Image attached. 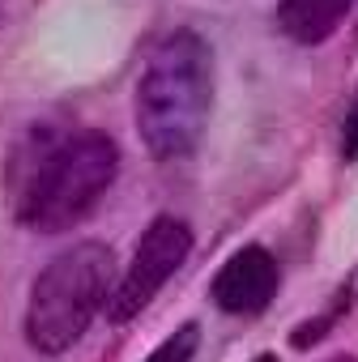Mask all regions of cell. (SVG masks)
I'll return each instance as SVG.
<instances>
[{"instance_id":"cell-3","label":"cell","mask_w":358,"mask_h":362,"mask_svg":"<svg viewBox=\"0 0 358 362\" xmlns=\"http://www.w3.org/2000/svg\"><path fill=\"white\" fill-rule=\"evenodd\" d=\"M115 252L107 243H73L56 252L30 286L26 303V341L30 349L56 358L69 354L115 290Z\"/></svg>"},{"instance_id":"cell-1","label":"cell","mask_w":358,"mask_h":362,"mask_svg":"<svg viewBox=\"0 0 358 362\" xmlns=\"http://www.w3.org/2000/svg\"><path fill=\"white\" fill-rule=\"evenodd\" d=\"M214 103V47L197 30L162 35L137 77V136L158 162H184L201 149Z\"/></svg>"},{"instance_id":"cell-5","label":"cell","mask_w":358,"mask_h":362,"mask_svg":"<svg viewBox=\"0 0 358 362\" xmlns=\"http://www.w3.org/2000/svg\"><path fill=\"white\" fill-rule=\"evenodd\" d=\"M277 294V260L260 243L239 247L214 277V303L226 315H260Z\"/></svg>"},{"instance_id":"cell-7","label":"cell","mask_w":358,"mask_h":362,"mask_svg":"<svg viewBox=\"0 0 358 362\" xmlns=\"http://www.w3.org/2000/svg\"><path fill=\"white\" fill-rule=\"evenodd\" d=\"M197 345H201V328L197 324H179L145 362H192L197 358Z\"/></svg>"},{"instance_id":"cell-2","label":"cell","mask_w":358,"mask_h":362,"mask_svg":"<svg viewBox=\"0 0 358 362\" xmlns=\"http://www.w3.org/2000/svg\"><path fill=\"white\" fill-rule=\"evenodd\" d=\"M120 170V149L107 132H73L47 141L26 170L18 218L39 235L73 230L107 197Z\"/></svg>"},{"instance_id":"cell-9","label":"cell","mask_w":358,"mask_h":362,"mask_svg":"<svg viewBox=\"0 0 358 362\" xmlns=\"http://www.w3.org/2000/svg\"><path fill=\"white\" fill-rule=\"evenodd\" d=\"M256 362H277V358H273V354H260V358H256Z\"/></svg>"},{"instance_id":"cell-8","label":"cell","mask_w":358,"mask_h":362,"mask_svg":"<svg viewBox=\"0 0 358 362\" xmlns=\"http://www.w3.org/2000/svg\"><path fill=\"white\" fill-rule=\"evenodd\" d=\"M341 153L345 158H358V86L350 94V107H345V124H341Z\"/></svg>"},{"instance_id":"cell-10","label":"cell","mask_w":358,"mask_h":362,"mask_svg":"<svg viewBox=\"0 0 358 362\" xmlns=\"http://www.w3.org/2000/svg\"><path fill=\"white\" fill-rule=\"evenodd\" d=\"M333 362H354V358H333Z\"/></svg>"},{"instance_id":"cell-4","label":"cell","mask_w":358,"mask_h":362,"mask_svg":"<svg viewBox=\"0 0 358 362\" xmlns=\"http://www.w3.org/2000/svg\"><path fill=\"white\" fill-rule=\"evenodd\" d=\"M188 252H192V230L184 222L171 218V214L154 218L141 230L128 269L115 277V290H111V303H107L111 307V320L124 324V320L141 315L158 298V290L179 273V264L188 260Z\"/></svg>"},{"instance_id":"cell-6","label":"cell","mask_w":358,"mask_h":362,"mask_svg":"<svg viewBox=\"0 0 358 362\" xmlns=\"http://www.w3.org/2000/svg\"><path fill=\"white\" fill-rule=\"evenodd\" d=\"M354 0H282L277 5V30L299 47H320L337 35Z\"/></svg>"}]
</instances>
